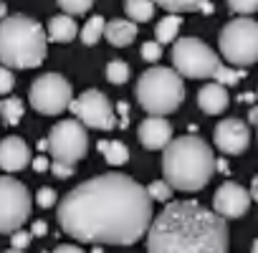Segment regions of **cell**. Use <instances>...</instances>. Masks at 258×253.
<instances>
[{
  "instance_id": "cell-1",
  "label": "cell",
  "mask_w": 258,
  "mask_h": 253,
  "mask_svg": "<svg viewBox=\"0 0 258 253\" xmlns=\"http://www.w3.org/2000/svg\"><path fill=\"white\" fill-rule=\"evenodd\" d=\"M61 230L81 243L132 245L152 225L147 187L121 172L96 175L66 193L56 210Z\"/></svg>"
},
{
  "instance_id": "cell-2",
  "label": "cell",
  "mask_w": 258,
  "mask_h": 253,
  "mask_svg": "<svg viewBox=\"0 0 258 253\" xmlns=\"http://www.w3.org/2000/svg\"><path fill=\"white\" fill-rule=\"evenodd\" d=\"M147 253H228V223L195 200L167 203L152 218Z\"/></svg>"
},
{
  "instance_id": "cell-3",
  "label": "cell",
  "mask_w": 258,
  "mask_h": 253,
  "mask_svg": "<svg viewBox=\"0 0 258 253\" xmlns=\"http://www.w3.org/2000/svg\"><path fill=\"white\" fill-rule=\"evenodd\" d=\"M165 182L172 190L198 193L215 175V155L210 145L195 135H185L172 140L162 155Z\"/></svg>"
},
{
  "instance_id": "cell-4",
  "label": "cell",
  "mask_w": 258,
  "mask_h": 253,
  "mask_svg": "<svg viewBox=\"0 0 258 253\" xmlns=\"http://www.w3.org/2000/svg\"><path fill=\"white\" fill-rule=\"evenodd\" d=\"M48 38L38 21L31 16H8L0 21V66L36 69L46 61Z\"/></svg>"
},
{
  "instance_id": "cell-5",
  "label": "cell",
  "mask_w": 258,
  "mask_h": 253,
  "mask_svg": "<svg viewBox=\"0 0 258 253\" xmlns=\"http://www.w3.org/2000/svg\"><path fill=\"white\" fill-rule=\"evenodd\" d=\"M135 96L150 116H167L185 101V84L175 69L152 66L140 76Z\"/></svg>"
},
{
  "instance_id": "cell-6",
  "label": "cell",
  "mask_w": 258,
  "mask_h": 253,
  "mask_svg": "<svg viewBox=\"0 0 258 253\" xmlns=\"http://www.w3.org/2000/svg\"><path fill=\"white\" fill-rule=\"evenodd\" d=\"M218 43L223 58L230 66H253L258 61V23L250 18H235L223 26Z\"/></svg>"
},
{
  "instance_id": "cell-7",
  "label": "cell",
  "mask_w": 258,
  "mask_h": 253,
  "mask_svg": "<svg viewBox=\"0 0 258 253\" xmlns=\"http://www.w3.org/2000/svg\"><path fill=\"white\" fill-rule=\"evenodd\" d=\"M172 69L182 79H215L223 66L220 56L200 38H180L172 46Z\"/></svg>"
},
{
  "instance_id": "cell-8",
  "label": "cell",
  "mask_w": 258,
  "mask_h": 253,
  "mask_svg": "<svg viewBox=\"0 0 258 253\" xmlns=\"http://www.w3.org/2000/svg\"><path fill=\"white\" fill-rule=\"evenodd\" d=\"M46 140H48L51 162L76 165V162L84 160L86 152H89L86 126H84L79 119H61L58 124L51 126V132H48Z\"/></svg>"
},
{
  "instance_id": "cell-9",
  "label": "cell",
  "mask_w": 258,
  "mask_h": 253,
  "mask_svg": "<svg viewBox=\"0 0 258 253\" xmlns=\"http://www.w3.org/2000/svg\"><path fill=\"white\" fill-rule=\"evenodd\" d=\"M31 208L33 200L28 187L11 175H0V233L21 230L31 218Z\"/></svg>"
},
{
  "instance_id": "cell-10",
  "label": "cell",
  "mask_w": 258,
  "mask_h": 253,
  "mask_svg": "<svg viewBox=\"0 0 258 253\" xmlns=\"http://www.w3.org/2000/svg\"><path fill=\"white\" fill-rule=\"evenodd\" d=\"M28 101H31V106H33L38 114L56 116V114H61L63 109L71 106V101H74V89H71V84H69L61 74H43V76H38V79L31 84Z\"/></svg>"
},
{
  "instance_id": "cell-11",
  "label": "cell",
  "mask_w": 258,
  "mask_h": 253,
  "mask_svg": "<svg viewBox=\"0 0 258 253\" xmlns=\"http://www.w3.org/2000/svg\"><path fill=\"white\" fill-rule=\"evenodd\" d=\"M69 109L74 111V116H76L84 126H91V130L109 132V130H114V126H116L114 106H111V101L106 99V94H101L99 89H86L79 99L71 101Z\"/></svg>"
},
{
  "instance_id": "cell-12",
  "label": "cell",
  "mask_w": 258,
  "mask_h": 253,
  "mask_svg": "<svg viewBox=\"0 0 258 253\" xmlns=\"http://www.w3.org/2000/svg\"><path fill=\"white\" fill-rule=\"evenodd\" d=\"M248 208H250V193L238 182H223L213 195V210L223 220L243 218L248 213Z\"/></svg>"
},
{
  "instance_id": "cell-13",
  "label": "cell",
  "mask_w": 258,
  "mask_h": 253,
  "mask_svg": "<svg viewBox=\"0 0 258 253\" xmlns=\"http://www.w3.org/2000/svg\"><path fill=\"white\" fill-rule=\"evenodd\" d=\"M213 142L223 155H240L250 145V130L240 119H223L215 124Z\"/></svg>"
},
{
  "instance_id": "cell-14",
  "label": "cell",
  "mask_w": 258,
  "mask_h": 253,
  "mask_svg": "<svg viewBox=\"0 0 258 253\" xmlns=\"http://www.w3.org/2000/svg\"><path fill=\"white\" fill-rule=\"evenodd\" d=\"M137 137L147 150H165L172 142V124L165 116H147L140 124Z\"/></svg>"
},
{
  "instance_id": "cell-15",
  "label": "cell",
  "mask_w": 258,
  "mask_h": 253,
  "mask_svg": "<svg viewBox=\"0 0 258 253\" xmlns=\"http://www.w3.org/2000/svg\"><path fill=\"white\" fill-rule=\"evenodd\" d=\"M31 165V150L23 137H6L0 142V167L6 172H21Z\"/></svg>"
},
{
  "instance_id": "cell-16",
  "label": "cell",
  "mask_w": 258,
  "mask_h": 253,
  "mask_svg": "<svg viewBox=\"0 0 258 253\" xmlns=\"http://www.w3.org/2000/svg\"><path fill=\"white\" fill-rule=\"evenodd\" d=\"M228 104H230V96H228L225 86H220V84H215V81L205 84V86L198 91V106H200L205 114H210V116L223 114V111L228 109Z\"/></svg>"
},
{
  "instance_id": "cell-17",
  "label": "cell",
  "mask_w": 258,
  "mask_h": 253,
  "mask_svg": "<svg viewBox=\"0 0 258 253\" xmlns=\"http://www.w3.org/2000/svg\"><path fill=\"white\" fill-rule=\"evenodd\" d=\"M104 38L116 46V48H126L137 38V23L132 21H121V18H114V21H106L104 26Z\"/></svg>"
},
{
  "instance_id": "cell-18",
  "label": "cell",
  "mask_w": 258,
  "mask_h": 253,
  "mask_svg": "<svg viewBox=\"0 0 258 253\" xmlns=\"http://www.w3.org/2000/svg\"><path fill=\"white\" fill-rule=\"evenodd\" d=\"M79 33V26L71 16L61 13V16H53L48 21V31H46V38L53 41V43H71Z\"/></svg>"
},
{
  "instance_id": "cell-19",
  "label": "cell",
  "mask_w": 258,
  "mask_h": 253,
  "mask_svg": "<svg viewBox=\"0 0 258 253\" xmlns=\"http://www.w3.org/2000/svg\"><path fill=\"white\" fill-rule=\"evenodd\" d=\"M96 150L104 155V160L111 167H119V165H126L129 162V150L119 140H101V142H96Z\"/></svg>"
},
{
  "instance_id": "cell-20",
  "label": "cell",
  "mask_w": 258,
  "mask_h": 253,
  "mask_svg": "<svg viewBox=\"0 0 258 253\" xmlns=\"http://www.w3.org/2000/svg\"><path fill=\"white\" fill-rule=\"evenodd\" d=\"M180 28H182V18L175 16V13H170V16H165L162 21H157V26H155V41H157L160 46L175 43Z\"/></svg>"
},
{
  "instance_id": "cell-21",
  "label": "cell",
  "mask_w": 258,
  "mask_h": 253,
  "mask_svg": "<svg viewBox=\"0 0 258 253\" xmlns=\"http://www.w3.org/2000/svg\"><path fill=\"white\" fill-rule=\"evenodd\" d=\"M155 6H162L165 11L170 13H192V11H205L210 13L213 6H210V0H152Z\"/></svg>"
},
{
  "instance_id": "cell-22",
  "label": "cell",
  "mask_w": 258,
  "mask_h": 253,
  "mask_svg": "<svg viewBox=\"0 0 258 253\" xmlns=\"http://www.w3.org/2000/svg\"><path fill=\"white\" fill-rule=\"evenodd\" d=\"M155 8H157V6L152 3V0H126V3H124L126 21H132V23H145V21H152Z\"/></svg>"
},
{
  "instance_id": "cell-23",
  "label": "cell",
  "mask_w": 258,
  "mask_h": 253,
  "mask_svg": "<svg viewBox=\"0 0 258 253\" xmlns=\"http://www.w3.org/2000/svg\"><path fill=\"white\" fill-rule=\"evenodd\" d=\"M23 111H26V106H23V101L16 99V96H11V99H6V101H0V116H3L6 124H11V126L21 124Z\"/></svg>"
},
{
  "instance_id": "cell-24",
  "label": "cell",
  "mask_w": 258,
  "mask_h": 253,
  "mask_svg": "<svg viewBox=\"0 0 258 253\" xmlns=\"http://www.w3.org/2000/svg\"><path fill=\"white\" fill-rule=\"evenodd\" d=\"M104 26H106V21H104L101 16H91V18L86 21V26L81 28V41H84L86 46H94L96 41H101Z\"/></svg>"
},
{
  "instance_id": "cell-25",
  "label": "cell",
  "mask_w": 258,
  "mask_h": 253,
  "mask_svg": "<svg viewBox=\"0 0 258 253\" xmlns=\"http://www.w3.org/2000/svg\"><path fill=\"white\" fill-rule=\"evenodd\" d=\"M129 74H132V71H129V66L124 61H119V58H114V61L106 64V81L114 84V86L126 84L129 81Z\"/></svg>"
},
{
  "instance_id": "cell-26",
  "label": "cell",
  "mask_w": 258,
  "mask_h": 253,
  "mask_svg": "<svg viewBox=\"0 0 258 253\" xmlns=\"http://www.w3.org/2000/svg\"><path fill=\"white\" fill-rule=\"evenodd\" d=\"M58 3V8L66 13V16H84V13H89L91 11V6H94V0H56Z\"/></svg>"
},
{
  "instance_id": "cell-27",
  "label": "cell",
  "mask_w": 258,
  "mask_h": 253,
  "mask_svg": "<svg viewBox=\"0 0 258 253\" xmlns=\"http://www.w3.org/2000/svg\"><path fill=\"white\" fill-rule=\"evenodd\" d=\"M147 195H150L152 203H170V198H172V187H170L165 180H155V182L147 185Z\"/></svg>"
},
{
  "instance_id": "cell-28",
  "label": "cell",
  "mask_w": 258,
  "mask_h": 253,
  "mask_svg": "<svg viewBox=\"0 0 258 253\" xmlns=\"http://www.w3.org/2000/svg\"><path fill=\"white\" fill-rule=\"evenodd\" d=\"M240 79H243V71H240V69H230V66L223 64V66L218 69V74H215L213 81L220 84V86H233V84H238Z\"/></svg>"
},
{
  "instance_id": "cell-29",
  "label": "cell",
  "mask_w": 258,
  "mask_h": 253,
  "mask_svg": "<svg viewBox=\"0 0 258 253\" xmlns=\"http://www.w3.org/2000/svg\"><path fill=\"white\" fill-rule=\"evenodd\" d=\"M228 8L238 16H250L258 11V0H228Z\"/></svg>"
},
{
  "instance_id": "cell-30",
  "label": "cell",
  "mask_w": 258,
  "mask_h": 253,
  "mask_svg": "<svg viewBox=\"0 0 258 253\" xmlns=\"http://www.w3.org/2000/svg\"><path fill=\"white\" fill-rule=\"evenodd\" d=\"M36 203H38L41 208H53V205L58 203V195H56L53 187H41V190L36 193Z\"/></svg>"
},
{
  "instance_id": "cell-31",
  "label": "cell",
  "mask_w": 258,
  "mask_h": 253,
  "mask_svg": "<svg viewBox=\"0 0 258 253\" xmlns=\"http://www.w3.org/2000/svg\"><path fill=\"white\" fill-rule=\"evenodd\" d=\"M142 61H160V56H162V46L157 43V41H147V43H142Z\"/></svg>"
},
{
  "instance_id": "cell-32",
  "label": "cell",
  "mask_w": 258,
  "mask_h": 253,
  "mask_svg": "<svg viewBox=\"0 0 258 253\" xmlns=\"http://www.w3.org/2000/svg\"><path fill=\"white\" fill-rule=\"evenodd\" d=\"M13 86H16V76H13V71L6 69V66H0V96L8 94Z\"/></svg>"
},
{
  "instance_id": "cell-33",
  "label": "cell",
  "mask_w": 258,
  "mask_h": 253,
  "mask_svg": "<svg viewBox=\"0 0 258 253\" xmlns=\"http://www.w3.org/2000/svg\"><path fill=\"white\" fill-rule=\"evenodd\" d=\"M48 170H51L56 177H61V180H69V177H74V172H76L74 165H63V162H51Z\"/></svg>"
},
{
  "instance_id": "cell-34",
  "label": "cell",
  "mask_w": 258,
  "mask_h": 253,
  "mask_svg": "<svg viewBox=\"0 0 258 253\" xmlns=\"http://www.w3.org/2000/svg\"><path fill=\"white\" fill-rule=\"evenodd\" d=\"M31 233H26V230H16L13 233V238H11V245L16 248V250H26L28 245H31Z\"/></svg>"
},
{
  "instance_id": "cell-35",
  "label": "cell",
  "mask_w": 258,
  "mask_h": 253,
  "mask_svg": "<svg viewBox=\"0 0 258 253\" xmlns=\"http://www.w3.org/2000/svg\"><path fill=\"white\" fill-rule=\"evenodd\" d=\"M31 165H33V170H36V172H46V170L51 167V160H46L43 155H38L36 160H31Z\"/></svg>"
},
{
  "instance_id": "cell-36",
  "label": "cell",
  "mask_w": 258,
  "mask_h": 253,
  "mask_svg": "<svg viewBox=\"0 0 258 253\" xmlns=\"http://www.w3.org/2000/svg\"><path fill=\"white\" fill-rule=\"evenodd\" d=\"M53 253H84L79 245H71V243H63V245H58V248H53Z\"/></svg>"
},
{
  "instance_id": "cell-37",
  "label": "cell",
  "mask_w": 258,
  "mask_h": 253,
  "mask_svg": "<svg viewBox=\"0 0 258 253\" xmlns=\"http://www.w3.org/2000/svg\"><path fill=\"white\" fill-rule=\"evenodd\" d=\"M43 233H46V223H43V220H36V223H33V233H31V235H43Z\"/></svg>"
},
{
  "instance_id": "cell-38",
  "label": "cell",
  "mask_w": 258,
  "mask_h": 253,
  "mask_svg": "<svg viewBox=\"0 0 258 253\" xmlns=\"http://www.w3.org/2000/svg\"><path fill=\"white\" fill-rule=\"evenodd\" d=\"M250 200H255V203H258V175L250 180Z\"/></svg>"
},
{
  "instance_id": "cell-39",
  "label": "cell",
  "mask_w": 258,
  "mask_h": 253,
  "mask_svg": "<svg viewBox=\"0 0 258 253\" xmlns=\"http://www.w3.org/2000/svg\"><path fill=\"white\" fill-rule=\"evenodd\" d=\"M248 121L258 126V106H250V111H248Z\"/></svg>"
},
{
  "instance_id": "cell-40",
  "label": "cell",
  "mask_w": 258,
  "mask_h": 253,
  "mask_svg": "<svg viewBox=\"0 0 258 253\" xmlns=\"http://www.w3.org/2000/svg\"><path fill=\"white\" fill-rule=\"evenodd\" d=\"M3 18H8V8H6L3 0H0V21H3Z\"/></svg>"
},
{
  "instance_id": "cell-41",
  "label": "cell",
  "mask_w": 258,
  "mask_h": 253,
  "mask_svg": "<svg viewBox=\"0 0 258 253\" xmlns=\"http://www.w3.org/2000/svg\"><path fill=\"white\" fill-rule=\"evenodd\" d=\"M43 150H48V140H38V152H43Z\"/></svg>"
},
{
  "instance_id": "cell-42",
  "label": "cell",
  "mask_w": 258,
  "mask_h": 253,
  "mask_svg": "<svg viewBox=\"0 0 258 253\" xmlns=\"http://www.w3.org/2000/svg\"><path fill=\"white\" fill-rule=\"evenodd\" d=\"M250 253H258V238L253 240V248H250Z\"/></svg>"
},
{
  "instance_id": "cell-43",
  "label": "cell",
  "mask_w": 258,
  "mask_h": 253,
  "mask_svg": "<svg viewBox=\"0 0 258 253\" xmlns=\"http://www.w3.org/2000/svg\"><path fill=\"white\" fill-rule=\"evenodd\" d=\"M6 253H26V250H16V248H11V250H6Z\"/></svg>"
},
{
  "instance_id": "cell-44",
  "label": "cell",
  "mask_w": 258,
  "mask_h": 253,
  "mask_svg": "<svg viewBox=\"0 0 258 253\" xmlns=\"http://www.w3.org/2000/svg\"><path fill=\"white\" fill-rule=\"evenodd\" d=\"M255 96H258V94H255Z\"/></svg>"
}]
</instances>
